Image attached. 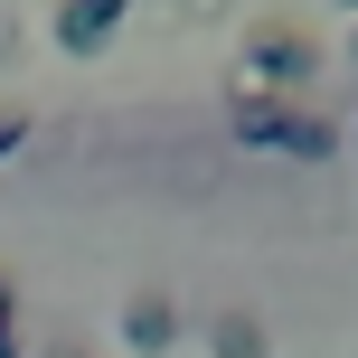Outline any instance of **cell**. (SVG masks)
Listing matches in <instances>:
<instances>
[{
	"mask_svg": "<svg viewBox=\"0 0 358 358\" xmlns=\"http://www.w3.org/2000/svg\"><path fill=\"white\" fill-rule=\"evenodd\" d=\"M227 123H236L245 151H283V161H330V151H340V123L311 113L302 94H236Z\"/></svg>",
	"mask_w": 358,
	"mask_h": 358,
	"instance_id": "1",
	"label": "cell"
},
{
	"mask_svg": "<svg viewBox=\"0 0 358 358\" xmlns=\"http://www.w3.org/2000/svg\"><path fill=\"white\" fill-rule=\"evenodd\" d=\"M236 76H245L236 94H292V85H311V76H321V38L264 19V29H245V48H236Z\"/></svg>",
	"mask_w": 358,
	"mask_h": 358,
	"instance_id": "2",
	"label": "cell"
},
{
	"mask_svg": "<svg viewBox=\"0 0 358 358\" xmlns=\"http://www.w3.org/2000/svg\"><path fill=\"white\" fill-rule=\"evenodd\" d=\"M179 330H189V321H179V302H170V292H123V311H113V340H123V349H142V358H170L179 349Z\"/></svg>",
	"mask_w": 358,
	"mask_h": 358,
	"instance_id": "3",
	"label": "cell"
},
{
	"mask_svg": "<svg viewBox=\"0 0 358 358\" xmlns=\"http://www.w3.org/2000/svg\"><path fill=\"white\" fill-rule=\"evenodd\" d=\"M123 10H132V0H57V29H48V38H57L66 57H94L113 29H123Z\"/></svg>",
	"mask_w": 358,
	"mask_h": 358,
	"instance_id": "4",
	"label": "cell"
},
{
	"mask_svg": "<svg viewBox=\"0 0 358 358\" xmlns=\"http://www.w3.org/2000/svg\"><path fill=\"white\" fill-rule=\"evenodd\" d=\"M208 358H273V340H264L255 311H217L208 321Z\"/></svg>",
	"mask_w": 358,
	"mask_h": 358,
	"instance_id": "5",
	"label": "cell"
},
{
	"mask_svg": "<svg viewBox=\"0 0 358 358\" xmlns=\"http://www.w3.org/2000/svg\"><path fill=\"white\" fill-rule=\"evenodd\" d=\"M0 358H19V283L0 273Z\"/></svg>",
	"mask_w": 358,
	"mask_h": 358,
	"instance_id": "6",
	"label": "cell"
},
{
	"mask_svg": "<svg viewBox=\"0 0 358 358\" xmlns=\"http://www.w3.org/2000/svg\"><path fill=\"white\" fill-rule=\"evenodd\" d=\"M19 142H29V113H19V104H0V161H10Z\"/></svg>",
	"mask_w": 358,
	"mask_h": 358,
	"instance_id": "7",
	"label": "cell"
},
{
	"mask_svg": "<svg viewBox=\"0 0 358 358\" xmlns=\"http://www.w3.org/2000/svg\"><path fill=\"white\" fill-rule=\"evenodd\" d=\"M48 358H94V349H48Z\"/></svg>",
	"mask_w": 358,
	"mask_h": 358,
	"instance_id": "8",
	"label": "cell"
}]
</instances>
